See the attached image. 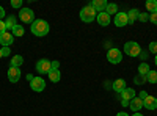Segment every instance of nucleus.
<instances>
[{"label":"nucleus","instance_id":"1","mask_svg":"<svg viewBox=\"0 0 157 116\" xmlns=\"http://www.w3.org/2000/svg\"><path fill=\"white\" fill-rule=\"evenodd\" d=\"M30 30L35 36H46L49 33V24L44 19H35V22L30 25Z\"/></svg>","mask_w":157,"mask_h":116},{"label":"nucleus","instance_id":"2","mask_svg":"<svg viewBox=\"0 0 157 116\" xmlns=\"http://www.w3.org/2000/svg\"><path fill=\"white\" fill-rule=\"evenodd\" d=\"M96 17H98V13H96V9L91 6V5H86L85 8H82V11H80V19H82L83 22H93Z\"/></svg>","mask_w":157,"mask_h":116},{"label":"nucleus","instance_id":"3","mask_svg":"<svg viewBox=\"0 0 157 116\" xmlns=\"http://www.w3.org/2000/svg\"><path fill=\"white\" fill-rule=\"evenodd\" d=\"M124 52H126V55L135 58V57H138V55L141 54V49H140L138 43H135V41H127V43L124 44Z\"/></svg>","mask_w":157,"mask_h":116},{"label":"nucleus","instance_id":"4","mask_svg":"<svg viewBox=\"0 0 157 116\" xmlns=\"http://www.w3.org/2000/svg\"><path fill=\"white\" fill-rule=\"evenodd\" d=\"M107 60H109V63H112V64L121 63V61H123V54H121V50L116 49V47H112L109 52H107Z\"/></svg>","mask_w":157,"mask_h":116},{"label":"nucleus","instance_id":"5","mask_svg":"<svg viewBox=\"0 0 157 116\" xmlns=\"http://www.w3.org/2000/svg\"><path fill=\"white\" fill-rule=\"evenodd\" d=\"M19 19L24 24H33L35 22V13H33V9H30V8H21Z\"/></svg>","mask_w":157,"mask_h":116},{"label":"nucleus","instance_id":"6","mask_svg":"<svg viewBox=\"0 0 157 116\" xmlns=\"http://www.w3.org/2000/svg\"><path fill=\"white\" fill-rule=\"evenodd\" d=\"M120 96H121V105H123V107H127V105L130 104V100H132L134 97H137L134 88H126Z\"/></svg>","mask_w":157,"mask_h":116},{"label":"nucleus","instance_id":"7","mask_svg":"<svg viewBox=\"0 0 157 116\" xmlns=\"http://www.w3.org/2000/svg\"><path fill=\"white\" fill-rule=\"evenodd\" d=\"M50 69H52V61H49V60H46V58H41L38 63H36V71H38V74H49L50 72Z\"/></svg>","mask_w":157,"mask_h":116},{"label":"nucleus","instance_id":"8","mask_svg":"<svg viewBox=\"0 0 157 116\" xmlns=\"http://www.w3.org/2000/svg\"><path fill=\"white\" fill-rule=\"evenodd\" d=\"M30 88L33 89L35 93H41L44 91V88H46V82L43 77H35V79L30 82Z\"/></svg>","mask_w":157,"mask_h":116},{"label":"nucleus","instance_id":"9","mask_svg":"<svg viewBox=\"0 0 157 116\" xmlns=\"http://www.w3.org/2000/svg\"><path fill=\"white\" fill-rule=\"evenodd\" d=\"M21 69L19 68H13V66H10V69H8V80L11 82V83H17L19 80H21Z\"/></svg>","mask_w":157,"mask_h":116},{"label":"nucleus","instance_id":"10","mask_svg":"<svg viewBox=\"0 0 157 116\" xmlns=\"http://www.w3.org/2000/svg\"><path fill=\"white\" fill-rule=\"evenodd\" d=\"M115 25L116 27H126L129 25V19H127V13H118L115 16Z\"/></svg>","mask_w":157,"mask_h":116},{"label":"nucleus","instance_id":"11","mask_svg":"<svg viewBox=\"0 0 157 116\" xmlns=\"http://www.w3.org/2000/svg\"><path fill=\"white\" fill-rule=\"evenodd\" d=\"M13 43H14V36H13V33L5 32L2 36H0V44H2L3 47H10Z\"/></svg>","mask_w":157,"mask_h":116},{"label":"nucleus","instance_id":"12","mask_svg":"<svg viewBox=\"0 0 157 116\" xmlns=\"http://www.w3.org/2000/svg\"><path fill=\"white\" fill-rule=\"evenodd\" d=\"M112 88H113V91H116L118 94H121L124 89L127 88V85H126V80H123V79H118V80H115L113 83H112Z\"/></svg>","mask_w":157,"mask_h":116},{"label":"nucleus","instance_id":"13","mask_svg":"<svg viewBox=\"0 0 157 116\" xmlns=\"http://www.w3.org/2000/svg\"><path fill=\"white\" fill-rule=\"evenodd\" d=\"M96 21H98V24H99V25H102V27H107V25L110 24V21H112V17L107 14L105 11H104V13H98Z\"/></svg>","mask_w":157,"mask_h":116},{"label":"nucleus","instance_id":"14","mask_svg":"<svg viewBox=\"0 0 157 116\" xmlns=\"http://www.w3.org/2000/svg\"><path fill=\"white\" fill-rule=\"evenodd\" d=\"M90 5L96 9V13H104L107 8V0H93Z\"/></svg>","mask_w":157,"mask_h":116},{"label":"nucleus","instance_id":"15","mask_svg":"<svg viewBox=\"0 0 157 116\" xmlns=\"http://www.w3.org/2000/svg\"><path fill=\"white\" fill-rule=\"evenodd\" d=\"M143 107L148 108V110H155L157 108V99L154 96H149L148 94V97L143 100Z\"/></svg>","mask_w":157,"mask_h":116},{"label":"nucleus","instance_id":"16","mask_svg":"<svg viewBox=\"0 0 157 116\" xmlns=\"http://www.w3.org/2000/svg\"><path fill=\"white\" fill-rule=\"evenodd\" d=\"M129 107H130V110L132 111H138V110H141V107H143V100L140 99V97H134L132 100H130V104H129Z\"/></svg>","mask_w":157,"mask_h":116},{"label":"nucleus","instance_id":"17","mask_svg":"<svg viewBox=\"0 0 157 116\" xmlns=\"http://www.w3.org/2000/svg\"><path fill=\"white\" fill-rule=\"evenodd\" d=\"M47 75H49V80H50L52 83H57V82H60V79H61V72H60L58 69H50V72H49Z\"/></svg>","mask_w":157,"mask_h":116},{"label":"nucleus","instance_id":"18","mask_svg":"<svg viewBox=\"0 0 157 116\" xmlns=\"http://www.w3.org/2000/svg\"><path fill=\"white\" fill-rule=\"evenodd\" d=\"M22 64H24V57L22 55H14L10 61V66H13V68H21Z\"/></svg>","mask_w":157,"mask_h":116},{"label":"nucleus","instance_id":"19","mask_svg":"<svg viewBox=\"0 0 157 116\" xmlns=\"http://www.w3.org/2000/svg\"><path fill=\"white\" fill-rule=\"evenodd\" d=\"M138 16H140V11H138L137 8L130 9V11L127 13V19H129V24H134V22L138 19Z\"/></svg>","mask_w":157,"mask_h":116},{"label":"nucleus","instance_id":"20","mask_svg":"<svg viewBox=\"0 0 157 116\" xmlns=\"http://www.w3.org/2000/svg\"><path fill=\"white\" fill-rule=\"evenodd\" d=\"M149 71H151V68H149L148 63H140V64H138V74H140V75L146 77Z\"/></svg>","mask_w":157,"mask_h":116},{"label":"nucleus","instance_id":"21","mask_svg":"<svg viewBox=\"0 0 157 116\" xmlns=\"http://www.w3.org/2000/svg\"><path fill=\"white\" fill-rule=\"evenodd\" d=\"M146 9H148V14L157 13V0H148L146 2Z\"/></svg>","mask_w":157,"mask_h":116},{"label":"nucleus","instance_id":"22","mask_svg":"<svg viewBox=\"0 0 157 116\" xmlns=\"http://www.w3.org/2000/svg\"><path fill=\"white\" fill-rule=\"evenodd\" d=\"M5 25H6V30H13L17 25V22H16V17L14 16H8L6 17V21H5Z\"/></svg>","mask_w":157,"mask_h":116},{"label":"nucleus","instance_id":"23","mask_svg":"<svg viewBox=\"0 0 157 116\" xmlns=\"http://www.w3.org/2000/svg\"><path fill=\"white\" fill-rule=\"evenodd\" d=\"M105 13L109 16H112V14H118V6H116V3H107V8H105Z\"/></svg>","mask_w":157,"mask_h":116},{"label":"nucleus","instance_id":"24","mask_svg":"<svg viewBox=\"0 0 157 116\" xmlns=\"http://www.w3.org/2000/svg\"><path fill=\"white\" fill-rule=\"evenodd\" d=\"M11 33H13V36H16V38H21V36H24L25 30H24V27H22V25H16V27L11 30Z\"/></svg>","mask_w":157,"mask_h":116},{"label":"nucleus","instance_id":"25","mask_svg":"<svg viewBox=\"0 0 157 116\" xmlns=\"http://www.w3.org/2000/svg\"><path fill=\"white\" fill-rule=\"evenodd\" d=\"M146 82H149V83H157V72L155 71H149L148 72V75H146Z\"/></svg>","mask_w":157,"mask_h":116},{"label":"nucleus","instance_id":"26","mask_svg":"<svg viewBox=\"0 0 157 116\" xmlns=\"http://www.w3.org/2000/svg\"><path fill=\"white\" fill-rule=\"evenodd\" d=\"M149 52L154 54V57L157 55V41H152V43L149 44Z\"/></svg>","mask_w":157,"mask_h":116},{"label":"nucleus","instance_id":"27","mask_svg":"<svg viewBox=\"0 0 157 116\" xmlns=\"http://www.w3.org/2000/svg\"><path fill=\"white\" fill-rule=\"evenodd\" d=\"M138 21H141V22H148V21H149V14H148V13H140Z\"/></svg>","mask_w":157,"mask_h":116},{"label":"nucleus","instance_id":"28","mask_svg":"<svg viewBox=\"0 0 157 116\" xmlns=\"http://www.w3.org/2000/svg\"><path fill=\"white\" fill-rule=\"evenodd\" d=\"M11 6L13 8H21L22 6V0H11Z\"/></svg>","mask_w":157,"mask_h":116},{"label":"nucleus","instance_id":"29","mask_svg":"<svg viewBox=\"0 0 157 116\" xmlns=\"http://www.w3.org/2000/svg\"><path fill=\"white\" fill-rule=\"evenodd\" d=\"M5 32H8V30H6V25H5L3 21H0V36H2Z\"/></svg>","mask_w":157,"mask_h":116},{"label":"nucleus","instance_id":"30","mask_svg":"<svg viewBox=\"0 0 157 116\" xmlns=\"http://www.w3.org/2000/svg\"><path fill=\"white\" fill-rule=\"evenodd\" d=\"M143 82H146V77H143V75L135 77V83H137V85H140V83H143Z\"/></svg>","mask_w":157,"mask_h":116},{"label":"nucleus","instance_id":"31","mask_svg":"<svg viewBox=\"0 0 157 116\" xmlns=\"http://www.w3.org/2000/svg\"><path fill=\"white\" fill-rule=\"evenodd\" d=\"M149 21H151L154 25H157V13H152V14H149Z\"/></svg>","mask_w":157,"mask_h":116},{"label":"nucleus","instance_id":"32","mask_svg":"<svg viewBox=\"0 0 157 116\" xmlns=\"http://www.w3.org/2000/svg\"><path fill=\"white\" fill-rule=\"evenodd\" d=\"M10 54H11V49L10 47H2V55L3 57H8Z\"/></svg>","mask_w":157,"mask_h":116},{"label":"nucleus","instance_id":"33","mask_svg":"<svg viewBox=\"0 0 157 116\" xmlns=\"http://www.w3.org/2000/svg\"><path fill=\"white\" fill-rule=\"evenodd\" d=\"M138 97H140L141 100H145V99L148 97V93H146V91H140V94H138Z\"/></svg>","mask_w":157,"mask_h":116},{"label":"nucleus","instance_id":"34","mask_svg":"<svg viewBox=\"0 0 157 116\" xmlns=\"http://www.w3.org/2000/svg\"><path fill=\"white\" fill-rule=\"evenodd\" d=\"M3 17H5V8L0 6V21H3Z\"/></svg>","mask_w":157,"mask_h":116},{"label":"nucleus","instance_id":"35","mask_svg":"<svg viewBox=\"0 0 157 116\" xmlns=\"http://www.w3.org/2000/svg\"><path fill=\"white\" fill-rule=\"evenodd\" d=\"M60 68V63L58 61H52V69H58Z\"/></svg>","mask_w":157,"mask_h":116},{"label":"nucleus","instance_id":"36","mask_svg":"<svg viewBox=\"0 0 157 116\" xmlns=\"http://www.w3.org/2000/svg\"><path fill=\"white\" fill-rule=\"evenodd\" d=\"M25 77H27V82H32V80L35 79V77H33L32 74H27V75H25Z\"/></svg>","mask_w":157,"mask_h":116},{"label":"nucleus","instance_id":"37","mask_svg":"<svg viewBox=\"0 0 157 116\" xmlns=\"http://www.w3.org/2000/svg\"><path fill=\"white\" fill-rule=\"evenodd\" d=\"M116 116H129V114H127V113H124V111H120Z\"/></svg>","mask_w":157,"mask_h":116},{"label":"nucleus","instance_id":"38","mask_svg":"<svg viewBox=\"0 0 157 116\" xmlns=\"http://www.w3.org/2000/svg\"><path fill=\"white\" fill-rule=\"evenodd\" d=\"M132 116H143V114H141V113H134Z\"/></svg>","mask_w":157,"mask_h":116},{"label":"nucleus","instance_id":"39","mask_svg":"<svg viewBox=\"0 0 157 116\" xmlns=\"http://www.w3.org/2000/svg\"><path fill=\"white\" fill-rule=\"evenodd\" d=\"M154 63H155V66H157V55L154 57Z\"/></svg>","mask_w":157,"mask_h":116},{"label":"nucleus","instance_id":"40","mask_svg":"<svg viewBox=\"0 0 157 116\" xmlns=\"http://www.w3.org/2000/svg\"><path fill=\"white\" fill-rule=\"evenodd\" d=\"M2 57H3V55H2V49H0V58H2Z\"/></svg>","mask_w":157,"mask_h":116}]
</instances>
